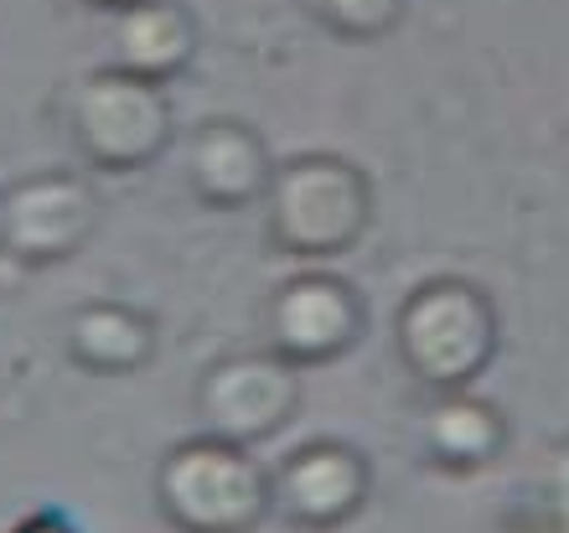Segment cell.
Returning a JSON list of instances; mask_svg holds the SVG:
<instances>
[{
  "instance_id": "obj_1",
  "label": "cell",
  "mask_w": 569,
  "mask_h": 533,
  "mask_svg": "<svg viewBox=\"0 0 569 533\" xmlns=\"http://www.w3.org/2000/svg\"><path fill=\"white\" fill-rule=\"evenodd\" d=\"M156 503L181 533H249L274 503V482L233 441H187L156 472Z\"/></svg>"
},
{
  "instance_id": "obj_2",
  "label": "cell",
  "mask_w": 569,
  "mask_h": 533,
  "mask_svg": "<svg viewBox=\"0 0 569 533\" xmlns=\"http://www.w3.org/2000/svg\"><path fill=\"white\" fill-rule=\"evenodd\" d=\"M270 238L300 259H331L352 249L368 228V177L337 156H300L284 161L264 187Z\"/></svg>"
},
{
  "instance_id": "obj_3",
  "label": "cell",
  "mask_w": 569,
  "mask_h": 533,
  "mask_svg": "<svg viewBox=\"0 0 569 533\" xmlns=\"http://www.w3.org/2000/svg\"><path fill=\"white\" fill-rule=\"evenodd\" d=\"M393 342L415 378L456 394L487 368L497 347L492 300L466 280H430L399 306Z\"/></svg>"
},
{
  "instance_id": "obj_4",
  "label": "cell",
  "mask_w": 569,
  "mask_h": 533,
  "mask_svg": "<svg viewBox=\"0 0 569 533\" xmlns=\"http://www.w3.org/2000/svg\"><path fill=\"white\" fill-rule=\"evenodd\" d=\"M68 130L78 150L104 171H136L156 161L171 140V105L166 93L136 73H93L68 99Z\"/></svg>"
},
{
  "instance_id": "obj_5",
  "label": "cell",
  "mask_w": 569,
  "mask_h": 533,
  "mask_svg": "<svg viewBox=\"0 0 569 533\" xmlns=\"http://www.w3.org/2000/svg\"><path fill=\"white\" fill-rule=\"evenodd\" d=\"M300 399V378L296 363L280 353H243L228 357L202 378L197 388V409H202V425L218 441L249 445L264 441L284 420L296 415Z\"/></svg>"
},
{
  "instance_id": "obj_6",
  "label": "cell",
  "mask_w": 569,
  "mask_h": 533,
  "mask_svg": "<svg viewBox=\"0 0 569 533\" xmlns=\"http://www.w3.org/2000/svg\"><path fill=\"white\" fill-rule=\"evenodd\" d=\"M99 223V197L83 177L47 171L6 193V238L0 249L21 265H58L83 249V238Z\"/></svg>"
},
{
  "instance_id": "obj_7",
  "label": "cell",
  "mask_w": 569,
  "mask_h": 533,
  "mask_svg": "<svg viewBox=\"0 0 569 533\" xmlns=\"http://www.w3.org/2000/svg\"><path fill=\"white\" fill-rule=\"evenodd\" d=\"M362 332V300L331 275H300L274 296L270 337L290 363H331Z\"/></svg>"
},
{
  "instance_id": "obj_8",
  "label": "cell",
  "mask_w": 569,
  "mask_h": 533,
  "mask_svg": "<svg viewBox=\"0 0 569 533\" xmlns=\"http://www.w3.org/2000/svg\"><path fill=\"white\" fill-rule=\"evenodd\" d=\"M368 497V461L347 445H300L274 472V507L300 529H337Z\"/></svg>"
},
{
  "instance_id": "obj_9",
  "label": "cell",
  "mask_w": 569,
  "mask_h": 533,
  "mask_svg": "<svg viewBox=\"0 0 569 533\" xmlns=\"http://www.w3.org/2000/svg\"><path fill=\"white\" fill-rule=\"evenodd\" d=\"M274 166L259 146V135L233 119H212L192 135L187 150V187H192L208 208H243L264 197Z\"/></svg>"
},
{
  "instance_id": "obj_10",
  "label": "cell",
  "mask_w": 569,
  "mask_h": 533,
  "mask_svg": "<svg viewBox=\"0 0 569 533\" xmlns=\"http://www.w3.org/2000/svg\"><path fill=\"white\" fill-rule=\"evenodd\" d=\"M192 58V21L187 11L166 6V0H140L124 6L114 21V68L161 83Z\"/></svg>"
},
{
  "instance_id": "obj_11",
  "label": "cell",
  "mask_w": 569,
  "mask_h": 533,
  "mask_svg": "<svg viewBox=\"0 0 569 533\" xmlns=\"http://www.w3.org/2000/svg\"><path fill=\"white\" fill-rule=\"evenodd\" d=\"M68 353L93 373H130L150 357V322L130 306H83L68 322Z\"/></svg>"
},
{
  "instance_id": "obj_12",
  "label": "cell",
  "mask_w": 569,
  "mask_h": 533,
  "mask_svg": "<svg viewBox=\"0 0 569 533\" xmlns=\"http://www.w3.org/2000/svg\"><path fill=\"white\" fill-rule=\"evenodd\" d=\"M502 415H497L487 399H471V394H450L430 409L425 420V441H430L435 461L446 466H487V461L502 451Z\"/></svg>"
},
{
  "instance_id": "obj_13",
  "label": "cell",
  "mask_w": 569,
  "mask_h": 533,
  "mask_svg": "<svg viewBox=\"0 0 569 533\" xmlns=\"http://www.w3.org/2000/svg\"><path fill=\"white\" fill-rule=\"evenodd\" d=\"M316 21H327L337 37H383L399 21L405 0H306Z\"/></svg>"
},
{
  "instance_id": "obj_14",
  "label": "cell",
  "mask_w": 569,
  "mask_h": 533,
  "mask_svg": "<svg viewBox=\"0 0 569 533\" xmlns=\"http://www.w3.org/2000/svg\"><path fill=\"white\" fill-rule=\"evenodd\" d=\"M533 529L539 533H569V445H559L543 476L533 482Z\"/></svg>"
},
{
  "instance_id": "obj_15",
  "label": "cell",
  "mask_w": 569,
  "mask_h": 533,
  "mask_svg": "<svg viewBox=\"0 0 569 533\" xmlns=\"http://www.w3.org/2000/svg\"><path fill=\"white\" fill-rule=\"evenodd\" d=\"M99 6H114V11H124V6H140V0H99Z\"/></svg>"
},
{
  "instance_id": "obj_16",
  "label": "cell",
  "mask_w": 569,
  "mask_h": 533,
  "mask_svg": "<svg viewBox=\"0 0 569 533\" xmlns=\"http://www.w3.org/2000/svg\"><path fill=\"white\" fill-rule=\"evenodd\" d=\"M0 238H6V197H0Z\"/></svg>"
}]
</instances>
